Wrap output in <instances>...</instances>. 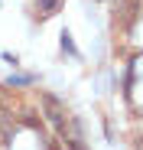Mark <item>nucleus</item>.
I'll return each instance as SVG.
<instances>
[{
	"label": "nucleus",
	"instance_id": "obj_1",
	"mask_svg": "<svg viewBox=\"0 0 143 150\" xmlns=\"http://www.w3.org/2000/svg\"><path fill=\"white\" fill-rule=\"evenodd\" d=\"M39 101H42V114H46V121H49L52 127L59 131V137H62L65 124H68V117H65V108H62V101H59L55 95H42Z\"/></svg>",
	"mask_w": 143,
	"mask_h": 150
},
{
	"label": "nucleus",
	"instance_id": "obj_2",
	"mask_svg": "<svg viewBox=\"0 0 143 150\" xmlns=\"http://www.w3.org/2000/svg\"><path fill=\"white\" fill-rule=\"evenodd\" d=\"M62 140H65L68 150H85V134H81V124H78L75 117H68L65 131H62Z\"/></svg>",
	"mask_w": 143,
	"mask_h": 150
},
{
	"label": "nucleus",
	"instance_id": "obj_3",
	"mask_svg": "<svg viewBox=\"0 0 143 150\" xmlns=\"http://www.w3.org/2000/svg\"><path fill=\"white\" fill-rule=\"evenodd\" d=\"M62 4H65V0H36V16L39 20H49V16H55L62 10Z\"/></svg>",
	"mask_w": 143,
	"mask_h": 150
},
{
	"label": "nucleus",
	"instance_id": "obj_4",
	"mask_svg": "<svg viewBox=\"0 0 143 150\" xmlns=\"http://www.w3.org/2000/svg\"><path fill=\"white\" fill-rule=\"evenodd\" d=\"M59 39H62V49H65V52L78 59V49H75V42H72V33H68V30H62V36H59Z\"/></svg>",
	"mask_w": 143,
	"mask_h": 150
},
{
	"label": "nucleus",
	"instance_id": "obj_5",
	"mask_svg": "<svg viewBox=\"0 0 143 150\" xmlns=\"http://www.w3.org/2000/svg\"><path fill=\"white\" fill-rule=\"evenodd\" d=\"M26 82H33V75H13L10 79V85H26Z\"/></svg>",
	"mask_w": 143,
	"mask_h": 150
}]
</instances>
